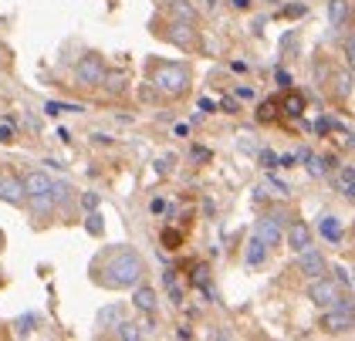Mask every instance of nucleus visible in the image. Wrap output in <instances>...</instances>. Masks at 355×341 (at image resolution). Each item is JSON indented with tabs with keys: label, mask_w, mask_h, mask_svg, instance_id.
Here are the masks:
<instances>
[{
	"label": "nucleus",
	"mask_w": 355,
	"mask_h": 341,
	"mask_svg": "<svg viewBox=\"0 0 355 341\" xmlns=\"http://www.w3.org/2000/svg\"><path fill=\"white\" fill-rule=\"evenodd\" d=\"M142 277H146V261L132 247H115L102 261H95V284H102L109 290L136 288Z\"/></svg>",
	"instance_id": "1"
},
{
	"label": "nucleus",
	"mask_w": 355,
	"mask_h": 341,
	"mask_svg": "<svg viewBox=\"0 0 355 341\" xmlns=\"http://www.w3.org/2000/svg\"><path fill=\"white\" fill-rule=\"evenodd\" d=\"M149 85L166 95V98H180L190 91V68L180 61H153L149 64Z\"/></svg>",
	"instance_id": "2"
},
{
	"label": "nucleus",
	"mask_w": 355,
	"mask_h": 341,
	"mask_svg": "<svg viewBox=\"0 0 355 341\" xmlns=\"http://www.w3.org/2000/svg\"><path fill=\"white\" fill-rule=\"evenodd\" d=\"M75 78H78V85L82 88H102V78H105V58L95 51H88L75 64Z\"/></svg>",
	"instance_id": "3"
},
{
	"label": "nucleus",
	"mask_w": 355,
	"mask_h": 341,
	"mask_svg": "<svg viewBox=\"0 0 355 341\" xmlns=\"http://www.w3.org/2000/svg\"><path fill=\"white\" fill-rule=\"evenodd\" d=\"M284 223H288L284 213H264V216L254 223V236H257L264 247H277V243L284 240Z\"/></svg>",
	"instance_id": "4"
},
{
	"label": "nucleus",
	"mask_w": 355,
	"mask_h": 341,
	"mask_svg": "<svg viewBox=\"0 0 355 341\" xmlns=\"http://www.w3.org/2000/svg\"><path fill=\"white\" fill-rule=\"evenodd\" d=\"M298 270L308 277V281H315V277H325L328 274V261H325V254L311 243L308 250H301L298 254Z\"/></svg>",
	"instance_id": "5"
},
{
	"label": "nucleus",
	"mask_w": 355,
	"mask_h": 341,
	"mask_svg": "<svg viewBox=\"0 0 355 341\" xmlns=\"http://www.w3.org/2000/svg\"><path fill=\"white\" fill-rule=\"evenodd\" d=\"M335 297H338V284L328 281V274L325 277H315V281L308 284V301H311L315 308H331Z\"/></svg>",
	"instance_id": "6"
},
{
	"label": "nucleus",
	"mask_w": 355,
	"mask_h": 341,
	"mask_svg": "<svg viewBox=\"0 0 355 341\" xmlns=\"http://www.w3.org/2000/svg\"><path fill=\"white\" fill-rule=\"evenodd\" d=\"M0 203H7V207H24L28 203L21 176H0Z\"/></svg>",
	"instance_id": "7"
},
{
	"label": "nucleus",
	"mask_w": 355,
	"mask_h": 341,
	"mask_svg": "<svg viewBox=\"0 0 355 341\" xmlns=\"http://www.w3.org/2000/svg\"><path fill=\"white\" fill-rule=\"evenodd\" d=\"M322 328H325L328 335H349L355 328V311H338V308H331L328 315H322Z\"/></svg>",
	"instance_id": "8"
},
{
	"label": "nucleus",
	"mask_w": 355,
	"mask_h": 341,
	"mask_svg": "<svg viewBox=\"0 0 355 341\" xmlns=\"http://www.w3.org/2000/svg\"><path fill=\"white\" fill-rule=\"evenodd\" d=\"M284 240H288V247H291L295 254H301V250H308V247L315 243V234H311V227H308V223L295 220V223L284 230Z\"/></svg>",
	"instance_id": "9"
},
{
	"label": "nucleus",
	"mask_w": 355,
	"mask_h": 341,
	"mask_svg": "<svg viewBox=\"0 0 355 341\" xmlns=\"http://www.w3.org/2000/svg\"><path fill=\"white\" fill-rule=\"evenodd\" d=\"M166 41H173V44H180V48H196V30H193V24H187V21H173V24L163 30Z\"/></svg>",
	"instance_id": "10"
},
{
	"label": "nucleus",
	"mask_w": 355,
	"mask_h": 341,
	"mask_svg": "<svg viewBox=\"0 0 355 341\" xmlns=\"http://www.w3.org/2000/svg\"><path fill=\"white\" fill-rule=\"evenodd\" d=\"M132 304H136L142 315H153V311H156V304H159V297H156V288H146V284L139 281L136 288H132Z\"/></svg>",
	"instance_id": "11"
},
{
	"label": "nucleus",
	"mask_w": 355,
	"mask_h": 341,
	"mask_svg": "<svg viewBox=\"0 0 355 341\" xmlns=\"http://www.w3.org/2000/svg\"><path fill=\"white\" fill-rule=\"evenodd\" d=\"M21 183H24V193H28V196H44V193H51V176L41 173V169L28 173Z\"/></svg>",
	"instance_id": "12"
},
{
	"label": "nucleus",
	"mask_w": 355,
	"mask_h": 341,
	"mask_svg": "<svg viewBox=\"0 0 355 341\" xmlns=\"http://www.w3.org/2000/svg\"><path fill=\"white\" fill-rule=\"evenodd\" d=\"M122 317H125V308H122V304H109V308L98 311V328H102V331H112Z\"/></svg>",
	"instance_id": "13"
},
{
	"label": "nucleus",
	"mask_w": 355,
	"mask_h": 341,
	"mask_svg": "<svg viewBox=\"0 0 355 341\" xmlns=\"http://www.w3.org/2000/svg\"><path fill=\"white\" fill-rule=\"evenodd\" d=\"M247 267H261V263L268 261V247L257 240V236H250V243H247V254H244Z\"/></svg>",
	"instance_id": "14"
},
{
	"label": "nucleus",
	"mask_w": 355,
	"mask_h": 341,
	"mask_svg": "<svg viewBox=\"0 0 355 341\" xmlns=\"http://www.w3.org/2000/svg\"><path fill=\"white\" fill-rule=\"evenodd\" d=\"M102 85H105V91H109V95H122V91H125V85H129V75H125V71H109V68H105Z\"/></svg>",
	"instance_id": "15"
},
{
	"label": "nucleus",
	"mask_w": 355,
	"mask_h": 341,
	"mask_svg": "<svg viewBox=\"0 0 355 341\" xmlns=\"http://www.w3.org/2000/svg\"><path fill=\"white\" fill-rule=\"evenodd\" d=\"M169 14H173V21L196 24V10L190 7V0H169Z\"/></svg>",
	"instance_id": "16"
},
{
	"label": "nucleus",
	"mask_w": 355,
	"mask_h": 341,
	"mask_svg": "<svg viewBox=\"0 0 355 341\" xmlns=\"http://www.w3.org/2000/svg\"><path fill=\"white\" fill-rule=\"evenodd\" d=\"M328 17H331V27L345 24V17H349V0H331V3H328Z\"/></svg>",
	"instance_id": "17"
},
{
	"label": "nucleus",
	"mask_w": 355,
	"mask_h": 341,
	"mask_svg": "<svg viewBox=\"0 0 355 341\" xmlns=\"http://www.w3.org/2000/svg\"><path fill=\"white\" fill-rule=\"evenodd\" d=\"M112 331H115V338H122V341H139V338H142L139 324H132V321H119Z\"/></svg>",
	"instance_id": "18"
},
{
	"label": "nucleus",
	"mask_w": 355,
	"mask_h": 341,
	"mask_svg": "<svg viewBox=\"0 0 355 341\" xmlns=\"http://www.w3.org/2000/svg\"><path fill=\"white\" fill-rule=\"evenodd\" d=\"M338 186H342L345 200H352L355 196V169L352 166H342V173H338Z\"/></svg>",
	"instance_id": "19"
},
{
	"label": "nucleus",
	"mask_w": 355,
	"mask_h": 341,
	"mask_svg": "<svg viewBox=\"0 0 355 341\" xmlns=\"http://www.w3.org/2000/svg\"><path fill=\"white\" fill-rule=\"evenodd\" d=\"M85 230L92 236H102V230H105V220H102V213L88 210V216H85Z\"/></svg>",
	"instance_id": "20"
},
{
	"label": "nucleus",
	"mask_w": 355,
	"mask_h": 341,
	"mask_svg": "<svg viewBox=\"0 0 355 341\" xmlns=\"http://www.w3.org/2000/svg\"><path fill=\"white\" fill-rule=\"evenodd\" d=\"M48 196H51V203H68L75 193H71L68 183H55V180H51V193H48Z\"/></svg>",
	"instance_id": "21"
},
{
	"label": "nucleus",
	"mask_w": 355,
	"mask_h": 341,
	"mask_svg": "<svg viewBox=\"0 0 355 341\" xmlns=\"http://www.w3.org/2000/svg\"><path fill=\"white\" fill-rule=\"evenodd\" d=\"M322 234H325L331 243H338V240H342V223H338L335 216H325V220H322Z\"/></svg>",
	"instance_id": "22"
},
{
	"label": "nucleus",
	"mask_w": 355,
	"mask_h": 341,
	"mask_svg": "<svg viewBox=\"0 0 355 341\" xmlns=\"http://www.w3.org/2000/svg\"><path fill=\"white\" fill-rule=\"evenodd\" d=\"M28 203H31V210L37 213V216H48V213H51V207H55L48 193H44V196H28Z\"/></svg>",
	"instance_id": "23"
},
{
	"label": "nucleus",
	"mask_w": 355,
	"mask_h": 341,
	"mask_svg": "<svg viewBox=\"0 0 355 341\" xmlns=\"http://www.w3.org/2000/svg\"><path fill=\"white\" fill-rule=\"evenodd\" d=\"M159 240H163L166 250H180V247H183V234H180V230H163Z\"/></svg>",
	"instance_id": "24"
},
{
	"label": "nucleus",
	"mask_w": 355,
	"mask_h": 341,
	"mask_svg": "<svg viewBox=\"0 0 355 341\" xmlns=\"http://www.w3.org/2000/svg\"><path fill=\"white\" fill-rule=\"evenodd\" d=\"M48 115H64V112H85L82 105H64V102H44Z\"/></svg>",
	"instance_id": "25"
},
{
	"label": "nucleus",
	"mask_w": 355,
	"mask_h": 341,
	"mask_svg": "<svg viewBox=\"0 0 355 341\" xmlns=\"http://www.w3.org/2000/svg\"><path fill=\"white\" fill-rule=\"evenodd\" d=\"M284 108H288V115H301V112H304V98H301L298 91H291V95L284 98Z\"/></svg>",
	"instance_id": "26"
},
{
	"label": "nucleus",
	"mask_w": 355,
	"mask_h": 341,
	"mask_svg": "<svg viewBox=\"0 0 355 341\" xmlns=\"http://www.w3.org/2000/svg\"><path fill=\"white\" fill-rule=\"evenodd\" d=\"M207 277H210V267H207V263H196V267H193V284H196V288H207Z\"/></svg>",
	"instance_id": "27"
},
{
	"label": "nucleus",
	"mask_w": 355,
	"mask_h": 341,
	"mask_svg": "<svg viewBox=\"0 0 355 341\" xmlns=\"http://www.w3.org/2000/svg\"><path fill=\"white\" fill-rule=\"evenodd\" d=\"M331 274H335V284H338V288H352V270H349V267H335V270H331Z\"/></svg>",
	"instance_id": "28"
},
{
	"label": "nucleus",
	"mask_w": 355,
	"mask_h": 341,
	"mask_svg": "<svg viewBox=\"0 0 355 341\" xmlns=\"http://www.w3.org/2000/svg\"><path fill=\"white\" fill-rule=\"evenodd\" d=\"M0 142H3V146L14 142V122H0Z\"/></svg>",
	"instance_id": "29"
},
{
	"label": "nucleus",
	"mask_w": 355,
	"mask_h": 341,
	"mask_svg": "<svg viewBox=\"0 0 355 341\" xmlns=\"http://www.w3.org/2000/svg\"><path fill=\"white\" fill-rule=\"evenodd\" d=\"M261 166H264V169H277V156H274L271 149H261Z\"/></svg>",
	"instance_id": "30"
},
{
	"label": "nucleus",
	"mask_w": 355,
	"mask_h": 341,
	"mask_svg": "<svg viewBox=\"0 0 355 341\" xmlns=\"http://www.w3.org/2000/svg\"><path fill=\"white\" fill-rule=\"evenodd\" d=\"M274 108H277L274 102H264V105L257 108V119H261V122H271V119H274Z\"/></svg>",
	"instance_id": "31"
},
{
	"label": "nucleus",
	"mask_w": 355,
	"mask_h": 341,
	"mask_svg": "<svg viewBox=\"0 0 355 341\" xmlns=\"http://www.w3.org/2000/svg\"><path fill=\"white\" fill-rule=\"evenodd\" d=\"M82 207H85V210H95V207H98V196H95V193H85Z\"/></svg>",
	"instance_id": "32"
},
{
	"label": "nucleus",
	"mask_w": 355,
	"mask_h": 341,
	"mask_svg": "<svg viewBox=\"0 0 355 341\" xmlns=\"http://www.w3.org/2000/svg\"><path fill=\"white\" fill-rule=\"evenodd\" d=\"M345 61H349V64L355 61V41H352V34L345 37Z\"/></svg>",
	"instance_id": "33"
},
{
	"label": "nucleus",
	"mask_w": 355,
	"mask_h": 341,
	"mask_svg": "<svg viewBox=\"0 0 355 341\" xmlns=\"http://www.w3.org/2000/svg\"><path fill=\"white\" fill-rule=\"evenodd\" d=\"M220 108H223V112H230V115H237V112H241V105H237L234 98H223V102H220Z\"/></svg>",
	"instance_id": "34"
},
{
	"label": "nucleus",
	"mask_w": 355,
	"mask_h": 341,
	"mask_svg": "<svg viewBox=\"0 0 355 341\" xmlns=\"http://www.w3.org/2000/svg\"><path fill=\"white\" fill-rule=\"evenodd\" d=\"M301 14H304V7H288V10H284V14H281V17H301Z\"/></svg>",
	"instance_id": "35"
},
{
	"label": "nucleus",
	"mask_w": 355,
	"mask_h": 341,
	"mask_svg": "<svg viewBox=\"0 0 355 341\" xmlns=\"http://www.w3.org/2000/svg\"><path fill=\"white\" fill-rule=\"evenodd\" d=\"M193 159H196V162H207V159H210V152H207V149H200V146H196V149H193Z\"/></svg>",
	"instance_id": "36"
},
{
	"label": "nucleus",
	"mask_w": 355,
	"mask_h": 341,
	"mask_svg": "<svg viewBox=\"0 0 355 341\" xmlns=\"http://www.w3.org/2000/svg\"><path fill=\"white\" fill-rule=\"evenodd\" d=\"M7 64H10V54H7V48H3V44H0V71H3V68H7Z\"/></svg>",
	"instance_id": "37"
},
{
	"label": "nucleus",
	"mask_w": 355,
	"mask_h": 341,
	"mask_svg": "<svg viewBox=\"0 0 355 341\" xmlns=\"http://www.w3.org/2000/svg\"><path fill=\"white\" fill-rule=\"evenodd\" d=\"M277 81H281L284 88H291V85H295V81H291V75H288V71H277Z\"/></svg>",
	"instance_id": "38"
},
{
	"label": "nucleus",
	"mask_w": 355,
	"mask_h": 341,
	"mask_svg": "<svg viewBox=\"0 0 355 341\" xmlns=\"http://www.w3.org/2000/svg\"><path fill=\"white\" fill-rule=\"evenodd\" d=\"M200 108H203V112H217V105H214L210 98H200Z\"/></svg>",
	"instance_id": "39"
},
{
	"label": "nucleus",
	"mask_w": 355,
	"mask_h": 341,
	"mask_svg": "<svg viewBox=\"0 0 355 341\" xmlns=\"http://www.w3.org/2000/svg\"><path fill=\"white\" fill-rule=\"evenodd\" d=\"M149 210H153V213H163L166 203H163V200H153V203H149Z\"/></svg>",
	"instance_id": "40"
},
{
	"label": "nucleus",
	"mask_w": 355,
	"mask_h": 341,
	"mask_svg": "<svg viewBox=\"0 0 355 341\" xmlns=\"http://www.w3.org/2000/svg\"><path fill=\"white\" fill-rule=\"evenodd\" d=\"M92 139H95V142H98V146H109V142H112L109 135H102V132H95V135H92Z\"/></svg>",
	"instance_id": "41"
},
{
	"label": "nucleus",
	"mask_w": 355,
	"mask_h": 341,
	"mask_svg": "<svg viewBox=\"0 0 355 341\" xmlns=\"http://www.w3.org/2000/svg\"><path fill=\"white\" fill-rule=\"evenodd\" d=\"M230 3H234L237 10H247V7H250V0H230Z\"/></svg>",
	"instance_id": "42"
},
{
	"label": "nucleus",
	"mask_w": 355,
	"mask_h": 341,
	"mask_svg": "<svg viewBox=\"0 0 355 341\" xmlns=\"http://www.w3.org/2000/svg\"><path fill=\"white\" fill-rule=\"evenodd\" d=\"M0 250H3V230H0Z\"/></svg>",
	"instance_id": "43"
},
{
	"label": "nucleus",
	"mask_w": 355,
	"mask_h": 341,
	"mask_svg": "<svg viewBox=\"0 0 355 341\" xmlns=\"http://www.w3.org/2000/svg\"><path fill=\"white\" fill-rule=\"evenodd\" d=\"M207 3H210V7H217V0H207Z\"/></svg>",
	"instance_id": "44"
},
{
	"label": "nucleus",
	"mask_w": 355,
	"mask_h": 341,
	"mask_svg": "<svg viewBox=\"0 0 355 341\" xmlns=\"http://www.w3.org/2000/svg\"><path fill=\"white\" fill-rule=\"evenodd\" d=\"M0 284H3V274H0Z\"/></svg>",
	"instance_id": "45"
}]
</instances>
